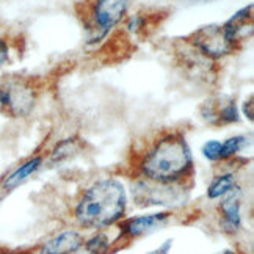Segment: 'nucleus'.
<instances>
[{
	"label": "nucleus",
	"instance_id": "obj_1",
	"mask_svg": "<svg viewBox=\"0 0 254 254\" xmlns=\"http://www.w3.org/2000/svg\"><path fill=\"white\" fill-rule=\"evenodd\" d=\"M193 170V157L185 136L173 132L160 136L146 151L140 171L146 179L157 184H178Z\"/></svg>",
	"mask_w": 254,
	"mask_h": 254
},
{
	"label": "nucleus",
	"instance_id": "obj_2",
	"mask_svg": "<svg viewBox=\"0 0 254 254\" xmlns=\"http://www.w3.org/2000/svg\"><path fill=\"white\" fill-rule=\"evenodd\" d=\"M126 190L116 179H104L86 190L75 207V218L86 229H104L126 212Z\"/></svg>",
	"mask_w": 254,
	"mask_h": 254
},
{
	"label": "nucleus",
	"instance_id": "obj_3",
	"mask_svg": "<svg viewBox=\"0 0 254 254\" xmlns=\"http://www.w3.org/2000/svg\"><path fill=\"white\" fill-rule=\"evenodd\" d=\"M38 99V90L32 80L24 77H8L0 82V112L8 118H25Z\"/></svg>",
	"mask_w": 254,
	"mask_h": 254
},
{
	"label": "nucleus",
	"instance_id": "obj_4",
	"mask_svg": "<svg viewBox=\"0 0 254 254\" xmlns=\"http://www.w3.org/2000/svg\"><path fill=\"white\" fill-rule=\"evenodd\" d=\"M129 8V0H93L85 16L88 40L101 41L121 22Z\"/></svg>",
	"mask_w": 254,
	"mask_h": 254
},
{
	"label": "nucleus",
	"instance_id": "obj_5",
	"mask_svg": "<svg viewBox=\"0 0 254 254\" xmlns=\"http://www.w3.org/2000/svg\"><path fill=\"white\" fill-rule=\"evenodd\" d=\"M187 41L196 49V51H199L202 55H206L213 62L232 54L237 49L226 38L221 25L201 27L199 30H196L187 38Z\"/></svg>",
	"mask_w": 254,
	"mask_h": 254
},
{
	"label": "nucleus",
	"instance_id": "obj_6",
	"mask_svg": "<svg viewBox=\"0 0 254 254\" xmlns=\"http://www.w3.org/2000/svg\"><path fill=\"white\" fill-rule=\"evenodd\" d=\"M201 116L210 126H229L240 120L236 101L226 96H218L207 101L201 107Z\"/></svg>",
	"mask_w": 254,
	"mask_h": 254
},
{
	"label": "nucleus",
	"instance_id": "obj_7",
	"mask_svg": "<svg viewBox=\"0 0 254 254\" xmlns=\"http://www.w3.org/2000/svg\"><path fill=\"white\" fill-rule=\"evenodd\" d=\"M170 220V213L162 212V213H152V215H143V217H135L129 218L123 223V236L135 239L144 236V234L154 232L160 228H163L165 224Z\"/></svg>",
	"mask_w": 254,
	"mask_h": 254
},
{
	"label": "nucleus",
	"instance_id": "obj_8",
	"mask_svg": "<svg viewBox=\"0 0 254 254\" xmlns=\"http://www.w3.org/2000/svg\"><path fill=\"white\" fill-rule=\"evenodd\" d=\"M221 27L228 40L237 47L253 32V5H248L247 8L237 11Z\"/></svg>",
	"mask_w": 254,
	"mask_h": 254
},
{
	"label": "nucleus",
	"instance_id": "obj_9",
	"mask_svg": "<svg viewBox=\"0 0 254 254\" xmlns=\"http://www.w3.org/2000/svg\"><path fill=\"white\" fill-rule=\"evenodd\" d=\"M220 210H221V229L228 234H236L242 228L240 199H239L237 187L224 194V199L220 204Z\"/></svg>",
	"mask_w": 254,
	"mask_h": 254
},
{
	"label": "nucleus",
	"instance_id": "obj_10",
	"mask_svg": "<svg viewBox=\"0 0 254 254\" xmlns=\"http://www.w3.org/2000/svg\"><path fill=\"white\" fill-rule=\"evenodd\" d=\"M83 245L82 236L75 231H64L46 242L40 248V254H69Z\"/></svg>",
	"mask_w": 254,
	"mask_h": 254
},
{
	"label": "nucleus",
	"instance_id": "obj_11",
	"mask_svg": "<svg viewBox=\"0 0 254 254\" xmlns=\"http://www.w3.org/2000/svg\"><path fill=\"white\" fill-rule=\"evenodd\" d=\"M41 163H43V159L40 157V155L28 159L22 165H19L13 173H9L6 176L5 181H3V187L6 190H11V189L17 187L19 184H22L24 181H27L28 178H30V176L41 167Z\"/></svg>",
	"mask_w": 254,
	"mask_h": 254
},
{
	"label": "nucleus",
	"instance_id": "obj_12",
	"mask_svg": "<svg viewBox=\"0 0 254 254\" xmlns=\"http://www.w3.org/2000/svg\"><path fill=\"white\" fill-rule=\"evenodd\" d=\"M232 189H236V176L232 173L228 174H221L218 178H215L213 182L210 184V187L207 190V196L210 199L224 196L226 193H229Z\"/></svg>",
	"mask_w": 254,
	"mask_h": 254
},
{
	"label": "nucleus",
	"instance_id": "obj_13",
	"mask_svg": "<svg viewBox=\"0 0 254 254\" xmlns=\"http://www.w3.org/2000/svg\"><path fill=\"white\" fill-rule=\"evenodd\" d=\"M247 146V136H231L226 141L221 143V149H220V160H228L234 157L236 154H239L243 148Z\"/></svg>",
	"mask_w": 254,
	"mask_h": 254
},
{
	"label": "nucleus",
	"instance_id": "obj_14",
	"mask_svg": "<svg viewBox=\"0 0 254 254\" xmlns=\"http://www.w3.org/2000/svg\"><path fill=\"white\" fill-rule=\"evenodd\" d=\"M85 248L91 254H105L109 250V239L105 234H97L85 243Z\"/></svg>",
	"mask_w": 254,
	"mask_h": 254
},
{
	"label": "nucleus",
	"instance_id": "obj_15",
	"mask_svg": "<svg viewBox=\"0 0 254 254\" xmlns=\"http://www.w3.org/2000/svg\"><path fill=\"white\" fill-rule=\"evenodd\" d=\"M220 149H221V141H218V140H210V141H207L206 144L202 146L201 152H202V155L207 160L217 162V160H220Z\"/></svg>",
	"mask_w": 254,
	"mask_h": 254
},
{
	"label": "nucleus",
	"instance_id": "obj_16",
	"mask_svg": "<svg viewBox=\"0 0 254 254\" xmlns=\"http://www.w3.org/2000/svg\"><path fill=\"white\" fill-rule=\"evenodd\" d=\"M74 149V140L71 138H67L66 141L60 143L57 146V148L54 149V154H52V157L54 160H60L63 157H66V155H69V152Z\"/></svg>",
	"mask_w": 254,
	"mask_h": 254
},
{
	"label": "nucleus",
	"instance_id": "obj_17",
	"mask_svg": "<svg viewBox=\"0 0 254 254\" xmlns=\"http://www.w3.org/2000/svg\"><path fill=\"white\" fill-rule=\"evenodd\" d=\"M8 60H9V47L3 38H0V69L6 64Z\"/></svg>",
	"mask_w": 254,
	"mask_h": 254
},
{
	"label": "nucleus",
	"instance_id": "obj_18",
	"mask_svg": "<svg viewBox=\"0 0 254 254\" xmlns=\"http://www.w3.org/2000/svg\"><path fill=\"white\" fill-rule=\"evenodd\" d=\"M171 245H173V242L171 240H168V242H165L163 245L159 248V250H155V251H152L151 254H168V250L171 248Z\"/></svg>",
	"mask_w": 254,
	"mask_h": 254
},
{
	"label": "nucleus",
	"instance_id": "obj_19",
	"mask_svg": "<svg viewBox=\"0 0 254 254\" xmlns=\"http://www.w3.org/2000/svg\"><path fill=\"white\" fill-rule=\"evenodd\" d=\"M243 110H245V115L248 116V120L253 121V97H250L248 102H245V107H243Z\"/></svg>",
	"mask_w": 254,
	"mask_h": 254
},
{
	"label": "nucleus",
	"instance_id": "obj_20",
	"mask_svg": "<svg viewBox=\"0 0 254 254\" xmlns=\"http://www.w3.org/2000/svg\"><path fill=\"white\" fill-rule=\"evenodd\" d=\"M0 254H27V253H19V251H6V253H0Z\"/></svg>",
	"mask_w": 254,
	"mask_h": 254
},
{
	"label": "nucleus",
	"instance_id": "obj_21",
	"mask_svg": "<svg viewBox=\"0 0 254 254\" xmlns=\"http://www.w3.org/2000/svg\"><path fill=\"white\" fill-rule=\"evenodd\" d=\"M191 3H196V2H209V0H189Z\"/></svg>",
	"mask_w": 254,
	"mask_h": 254
},
{
	"label": "nucleus",
	"instance_id": "obj_22",
	"mask_svg": "<svg viewBox=\"0 0 254 254\" xmlns=\"http://www.w3.org/2000/svg\"><path fill=\"white\" fill-rule=\"evenodd\" d=\"M223 254H237L236 251H232V250H228V251H224Z\"/></svg>",
	"mask_w": 254,
	"mask_h": 254
}]
</instances>
